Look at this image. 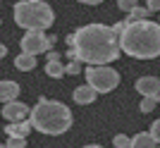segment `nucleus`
<instances>
[{
	"label": "nucleus",
	"mask_w": 160,
	"mask_h": 148,
	"mask_svg": "<svg viewBox=\"0 0 160 148\" xmlns=\"http://www.w3.org/2000/svg\"><path fill=\"white\" fill-rule=\"evenodd\" d=\"M129 148H158V143L153 141V136L148 131H139L136 136L129 139Z\"/></svg>",
	"instance_id": "f8f14e48"
},
{
	"label": "nucleus",
	"mask_w": 160,
	"mask_h": 148,
	"mask_svg": "<svg viewBox=\"0 0 160 148\" xmlns=\"http://www.w3.org/2000/svg\"><path fill=\"white\" fill-rule=\"evenodd\" d=\"M65 74H72V76L74 74H81V62L79 60H69L65 65Z\"/></svg>",
	"instance_id": "f3484780"
},
{
	"label": "nucleus",
	"mask_w": 160,
	"mask_h": 148,
	"mask_svg": "<svg viewBox=\"0 0 160 148\" xmlns=\"http://www.w3.org/2000/svg\"><path fill=\"white\" fill-rule=\"evenodd\" d=\"M120 53L136 60L160 57V24L153 19L124 24L120 34Z\"/></svg>",
	"instance_id": "f03ea898"
},
{
	"label": "nucleus",
	"mask_w": 160,
	"mask_h": 148,
	"mask_svg": "<svg viewBox=\"0 0 160 148\" xmlns=\"http://www.w3.org/2000/svg\"><path fill=\"white\" fill-rule=\"evenodd\" d=\"M53 43H55V36H46V31H27L19 41V48L22 53L36 57L38 53H48L53 48Z\"/></svg>",
	"instance_id": "423d86ee"
},
{
	"label": "nucleus",
	"mask_w": 160,
	"mask_h": 148,
	"mask_svg": "<svg viewBox=\"0 0 160 148\" xmlns=\"http://www.w3.org/2000/svg\"><path fill=\"white\" fill-rule=\"evenodd\" d=\"M148 134L153 136V141H155V143H160V120H155L153 124H151V131H148Z\"/></svg>",
	"instance_id": "aec40b11"
},
{
	"label": "nucleus",
	"mask_w": 160,
	"mask_h": 148,
	"mask_svg": "<svg viewBox=\"0 0 160 148\" xmlns=\"http://www.w3.org/2000/svg\"><path fill=\"white\" fill-rule=\"evenodd\" d=\"M14 10V24L27 31H43L55 22V12L46 0H19Z\"/></svg>",
	"instance_id": "20e7f679"
},
{
	"label": "nucleus",
	"mask_w": 160,
	"mask_h": 148,
	"mask_svg": "<svg viewBox=\"0 0 160 148\" xmlns=\"http://www.w3.org/2000/svg\"><path fill=\"white\" fill-rule=\"evenodd\" d=\"M146 10L148 12H160V0H146Z\"/></svg>",
	"instance_id": "4be33fe9"
},
{
	"label": "nucleus",
	"mask_w": 160,
	"mask_h": 148,
	"mask_svg": "<svg viewBox=\"0 0 160 148\" xmlns=\"http://www.w3.org/2000/svg\"><path fill=\"white\" fill-rule=\"evenodd\" d=\"M0 24H2V22H0Z\"/></svg>",
	"instance_id": "cd10ccee"
},
{
	"label": "nucleus",
	"mask_w": 160,
	"mask_h": 148,
	"mask_svg": "<svg viewBox=\"0 0 160 148\" xmlns=\"http://www.w3.org/2000/svg\"><path fill=\"white\" fill-rule=\"evenodd\" d=\"M160 105V98H153V96H143L139 103V110L141 112H153L155 108Z\"/></svg>",
	"instance_id": "2eb2a0df"
},
{
	"label": "nucleus",
	"mask_w": 160,
	"mask_h": 148,
	"mask_svg": "<svg viewBox=\"0 0 160 148\" xmlns=\"http://www.w3.org/2000/svg\"><path fill=\"white\" fill-rule=\"evenodd\" d=\"M29 131H31L29 120H24V122H10V124H5V134L10 136V139H27Z\"/></svg>",
	"instance_id": "9b49d317"
},
{
	"label": "nucleus",
	"mask_w": 160,
	"mask_h": 148,
	"mask_svg": "<svg viewBox=\"0 0 160 148\" xmlns=\"http://www.w3.org/2000/svg\"><path fill=\"white\" fill-rule=\"evenodd\" d=\"M136 5H139V2H136V0H117V7H120V10H122V12H132V10H134V7H136Z\"/></svg>",
	"instance_id": "6ab92c4d"
},
{
	"label": "nucleus",
	"mask_w": 160,
	"mask_h": 148,
	"mask_svg": "<svg viewBox=\"0 0 160 148\" xmlns=\"http://www.w3.org/2000/svg\"><path fill=\"white\" fill-rule=\"evenodd\" d=\"M148 14H151V12H148L146 7H139V5H136L132 12L127 14V19H124V22H127V24H132V22H141V19H148Z\"/></svg>",
	"instance_id": "dca6fc26"
},
{
	"label": "nucleus",
	"mask_w": 160,
	"mask_h": 148,
	"mask_svg": "<svg viewBox=\"0 0 160 148\" xmlns=\"http://www.w3.org/2000/svg\"><path fill=\"white\" fill-rule=\"evenodd\" d=\"M7 148H27V139H10Z\"/></svg>",
	"instance_id": "412c9836"
},
{
	"label": "nucleus",
	"mask_w": 160,
	"mask_h": 148,
	"mask_svg": "<svg viewBox=\"0 0 160 148\" xmlns=\"http://www.w3.org/2000/svg\"><path fill=\"white\" fill-rule=\"evenodd\" d=\"M5 55H7V48H5V43H0V60H2Z\"/></svg>",
	"instance_id": "393cba45"
},
{
	"label": "nucleus",
	"mask_w": 160,
	"mask_h": 148,
	"mask_svg": "<svg viewBox=\"0 0 160 148\" xmlns=\"http://www.w3.org/2000/svg\"><path fill=\"white\" fill-rule=\"evenodd\" d=\"M67 46L72 48L74 57L84 65L100 67V65H110L120 57V36L112 31V27L105 24H86L79 27L74 34L67 36Z\"/></svg>",
	"instance_id": "f257e3e1"
},
{
	"label": "nucleus",
	"mask_w": 160,
	"mask_h": 148,
	"mask_svg": "<svg viewBox=\"0 0 160 148\" xmlns=\"http://www.w3.org/2000/svg\"><path fill=\"white\" fill-rule=\"evenodd\" d=\"M158 148H160V143H158Z\"/></svg>",
	"instance_id": "bb28decb"
},
{
	"label": "nucleus",
	"mask_w": 160,
	"mask_h": 148,
	"mask_svg": "<svg viewBox=\"0 0 160 148\" xmlns=\"http://www.w3.org/2000/svg\"><path fill=\"white\" fill-rule=\"evenodd\" d=\"M72 110L65 103L53 101V98H38V103L29 110V124L31 129L48 136H60L69 131L72 127Z\"/></svg>",
	"instance_id": "7ed1b4c3"
},
{
	"label": "nucleus",
	"mask_w": 160,
	"mask_h": 148,
	"mask_svg": "<svg viewBox=\"0 0 160 148\" xmlns=\"http://www.w3.org/2000/svg\"><path fill=\"white\" fill-rule=\"evenodd\" d=\"M84 148H103V146H98V143H88V146H84Z\"/></svg>",
	"instance_id": "a878e982"
},
{
	"label": "nucleus",
	"mask_w": 160,
	"mask_h": 148,
	"mask_svg": "<svg viewBox=\"0 0 160 148\" xmlns=\"http://www.w3.org/2000/svg\"><path fill=\"white\" fill-rule=\"evenodd\" d=\"M79 2H84V5H100L103 0H79Z\"/></svg>",
	"instance_id": "b1692460"
},
{
	"label": "nucleus",
	"mask_w": 160,
	"mask_h": 148,
	"mask_svg": "<svg viewBox=\"0 0 160 148\" xmlns=\"http://www.w3.org/2000/svg\"><path fill=\"white\" fill-rule=\"evenodd\" d=\"M46 62H60V53L50 50V53H48V60H46Z\"/></svg>",
	"instance_id": "5701e85b"
},
{
	"label": "nucleus",
	"mask_w": 160,
	"mask_h": 148,
	"mask_svg": "<svg viewBox=\"0 0 160 148\" xmlns=\"http://www.w3.org/2000/svg\"><path fill=\"white\" fill-rule=\"evenodd\" d=\"M14 67L19 69V72H31L36 67V57L33 55H27V53H19L14 57Z\"/></svg>",
	"instance_id": "ddd939ff"
},
{
	"label": "nucleus",
	"mask_w": 160,
	"mask_h": 148,
	"mask_svg": "<svg viewBox=\"0 0 160 148\" xmlns=\"http://www.w3.org/2000/svg\"><path fill=\"white\" fill-rule=\"evenodd\" d=\"M158 24H160V22H158Z\"/></svg>",
	"instance_id": "c85d7f7f"
},
{
	"label": "nucleus",
	"mask_w": 160,
	"mask_h": 148,
	"mask_svg": "<svg viewBox=\"0 0 160 148\" xmlns=\"http://www.w3.org/2000/svg\"><path fill=\"white\" fill-rule=\"evenodd\" d=\"M72 98H74V103H77V105H91V103L98 98V93H96V91L88 86V84H81V86L74 88Z\"/></svg>",
	"instance_id": "1a4fd4ad"
},
{
	"label": "nucleus",
	"mask_w": 160,
	"mask_h": 148,
	"mask_svg": "<svg viewBox=\"0 0 160 148\" xmlns=\"http://www.w3.org/2000/svg\"><path fill=\"white\" fill-rule=\"evenodd\" d=\"M19 84L12 79H2L0 81V103H10V101H17L19 96Z\"/></svg>",
	"instance_id": "9d476101"
},
{
	"label": "nucleus",
	"mask_w": 160,
	"mask_h": 148,
	"mask_svg": "<svg viewBox=\"0 0 160 148\" xmlns=\"http://www.w3.org/2000/svg\"><path fill=\"white\" fill-rule=\"evenodd\" d=\"M86 84L93 88L96 93H110L120 86V72L108 65L100 67H86Z\"/></svg>",
	"instance_id": "39448f33"
},
{
	"label": "nucleus",
	"mask_w": 160,
	"mask_h": 148,
	"mask_svg": "<svg viewBox=\"0 0 160 148\" xmlns=\"http://www.w3.org/2000/svg\"><path fill=\"white\" fill-rule=\"evenodd\" d=\"M2 117L7 122H24L29 120V105L22 101H10L2 105Z\"/></svg>",
	"instance_id": "0eeeda50"
},
{
	"label": "nucleus",
	"mask_w": 160,
	"mask_h": 148,
	"mask_svg": "<svg viewBox=\"0 0 160 148\" xmlns=\"http://www.w3.org/2000/svg\"><path fill=\"white\" fill-rule=\"evenodd\" d=\"M134 88H136L141 96H153V98H160V79H158V76H141V79H136Z\"/></svg>",
	"instance_id": "6e6552de"
},
{
	"label": "nucleus",
	"mask_w": 160,
	"mask_h": 148,
	"mask_svg": "<svg viewBox=\"0 0 160 148\" xmlns=\"http://www.w3.org/2000/svg\"><path fill=\"white\" fill-rule=\"evenodd\" d=\"M46 74L50 76V79H62L65 76V65L60 62H46Z\"/></svg>",
	"instance_id": "4468645a"
},
{
	"label": "nucleus",
	"mask_w": 160,
	"mask_h": 148,
	"mask_svg": "<svg viewBox=\"0 0 160 148\" xmlns=\"http://www.w3.org/2000/svg\"><path fill=\"white\" fill-rule=\"evenodd\" d=\"M112 146L115 148H129V136L127 134H117L112 139Z\"/></svg>",
	"instance_id": "a211bd4d"
}]
</instances>
